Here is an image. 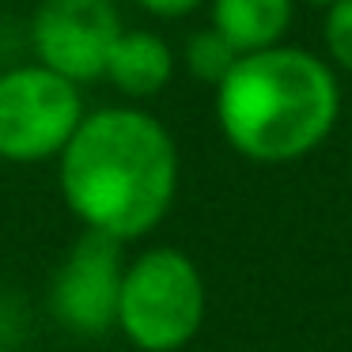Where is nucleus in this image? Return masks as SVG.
Instances as JSON below:
<instances>
[{"label": "nucleus", "instance_id": "obj_8", "mask_svg": "<svg viewBox=\"0 0 352 352\" xmlns=\"http://www.w3.org/2000/svg\"><path fill=\"white\" fill-rule=\"evenodd\" d=\"M102 76L125 99H152L175 76V54L152 31H122V38L110 50V61Z\"/></svg>", "mask_w": 352, "mask_h": 352}, {"label": "nucleus", "instance_id": "obj_1", "mask_svg": "<svg viewBox=\"0 0 352 352\" xmlns=\"http://www.w3.org/2000/svg\"><path fill=\"white\" fill-rule=\"evenodd\" d=\"M57 178L84 231L137 243L167 220L178 197V144L148 110L107 107L84 114L57 155Z\"/></svg>", "mask_w": 352, "mask_h": 352}, {"label": "nucleus", "instance_id": "obj_10", "mask_svg": "<svg viewBox=\"0 0 352 352\" xmlns=\"http://www.w3.org/2000/svg\"><path fill=\"white\" fill-rule=\"evenodd\" d=\"M322 38H326L329 61H333L337 69L352 72V0H337L333 8H326Z\"/></svg>", "mask_w": 352, "mask_h": 352}, {"label": "nucleus", "instance_id": "obj_11", "mask_svg": "<svg viewBox=\"0 0 352 352\" xmlns=\"http://www.w3.org/2000/svg\"><path fill=\"white\" fill-rule=\"evenodd\" d=\"M144 12H152V16H160V19H182V16H190V12H197L205 0H137Z\"/></svg>", "mask_w": 352, "mask_h": 352}, {"label": "nucleus", "instance_id": "obj_2", "mask_svg": "<svg viewBox=\"0 0 352 352\" xmlns=\"http://www.w3.org/2000/svg\"><path fill=\"white\" fill-rule=\"evenodd\" d=\"M341 114L337 76L318 54L273 46L246 54L216 84L220 133L250 163H296L333 133Z\"/></svg>", "mask_w": 352, "mask_h": 352}, {"label": "nucleus", "instance_id": "obj_5", "mask_svg": "<svg viewBox=\"0 0 352 352\" xmlns=\"http://www.w3.org/2000/svg\"><path fill=\"white\" fill-rule=\"evenodd\" d=\"M125 243L84 231L50 280V314L80 337H102L118 326V296L125 276Z\"/></svg>", "mask_w": 352, "mask_h": 352}, {"label": "nucleus", "instance_id": "obj_4", "mask_svg": "<svg viewBox=\"0 0 352 352\" xmlns=\"http://www.w3.org/2000/svg\"><path fill=\"white\" fill-rule=\"evenodd\" d=\"M84 122L76 84L46 65L0 72V160L42 163L57 160Z\"/></svg>", "mask_w": 352, "mask_h": 352}, {"label": "nucleus", "instance_id": "obj_3", "mask_svg": "<svg viewBox=\"0 0 352 352\" xmlns=\"http://www.w3.org/2000/svg\"><path fill=\"white\" fill-rule=\"evenodd\" d=\"M205 276L178 246H148L125 261L118 333L140 352H182L205 326Z\"/></svg>", "mask_w": 352, "mask_h": 352}, {"label": "nucleus", "instance_id": "obj_12", "mask_svg": "<svg viewBox=\"0 0 352 352\" xmlns=\"http://www.w3.org/2000/svg\"><path fill=\"white\" fill-rule=\"evenodd\" d=\"M303 4H311V8H318V12H326V8H333L337 0H303Z\"/></svg>", "mask_w": 352, "mask_h": 352}, {"label": "nucleus", "instance_id": "obj_6", "mask_svg": "<svg viewBox=\"0 0 352 352\" xmlns=\"http://www.w3.org/2000/svg\"><path fill=\"white\" fill-rule=\"evenodd\" d=\"M122 19L110 0H42L31 19V46L50 72L87 84L102 80Z\"/></svg>", "mask_w": 352, "mask_h": 352}, {"label": "nucleus", "instance_id": "obj_7", "mask_svg": "<svg viewBox=\"0 0 352 352\" xmlns=\"http://www.w3.org/2000/svg\"><path fill=\"white\" fill-rule=\"evenodd\" d=\"M296 16V0H212V31L239 57L284 42Z\"/></svg>", "mask_w": 352, "mask_h": 352}, {"label": "nucleus", "instance_id": "obj_13", "mask_svg": "<svg viewBox=\"0 0 352 352\" xmlns=\"http://www.w3.org/2000/svg\"><path fill=\"white\" fill-rule=\"evenodd\" d=\"M0 352H8V349H4V341H0Z\"/></svg>", "mask_w": 352, "mask_h": 352}, {"label": "nucleus", "instance_id": "obj_9", "mask_svg": "<svg viewBox=\"0 0 352 352\" xmlns=\"http://www.w3.org/2000/svg\"><path fill=\"white\" fill-rule=\"evenodd\" d=\"M235 61H239V54L212 31V27H208V31H197L190 42H186V69H190L197 80L212 84V87L228 76Z\"/></svg>", "mask_w": 352, "mask_h": 352}]
</instances>
